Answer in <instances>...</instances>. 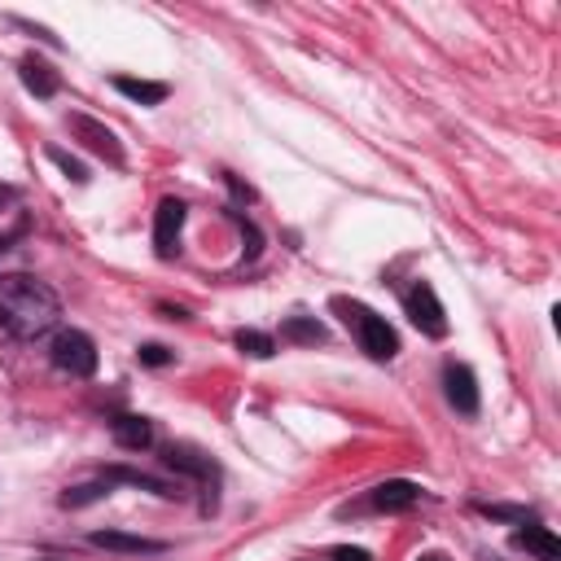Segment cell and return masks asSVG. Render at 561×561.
Returning <instances> with one entry per match:
<instances>
[{
    "label": "cell",
    "mask_w": 561,
    "mask_h": 561,
    "mask_svg": "<svg viewBox=\"0 0 561 561\" xmlns=\"http://www.w3.org/2000/svg\"><path fill=\"white\" fill-rule=\"evenodd\" d=\"M57 316H61V302L44 280H35L26 272L0 276V329L9 337L35 342V337L57 329Z\"/></svg>",
    "instance_id": "1"
},
{
    "label": "cell",
    "mask_w": 561,
    "mask_h": 561,
    "mask_svg": "<svg viewBox=\"0 0 561 561\" xmlns=\"http://www.w3.org/2000/svg\"><path fill=\"white\" fill-rule=\"evenodd\" d=\"M337 307H346V302H337ZM346 324L355 329L359 346H364L373 359H394L399 337H394V329L386 324V316H377V311H368V307L351 302V307H346Z\"/></svg>",
    "instance_id": "2"
},
{
    "label": "cell",
    "mask_w": 561,
    "mask_h": 561,
    "mask_svg": "<svg viewBox=\"0 0 561 561\" xmlns=\"http://www.w3.org/2000/svg\"><path fill=\"white\" fill-rule=\"evenodd\" d=\"M48 355H53V364H57L61 373H70V377H92V373H96V346H92V337L79 333V329H57Z\"/></svg>",
    "instance_id": "3"
},
{
    "label": "cell",
    "mask_w": 561,
    "mask_h": 561,
    "mask_svg": "<svg viewBox=\"0 0 561 561\" xmlns=\"http://www.w3.org/2000/svg\"><path fill=\"white\" fill-rule=\"evenodd\" d=\"M403 307H408V316H412V324H416L421 333H430V337H443V333H447V316H443V302H438V294H434L425 280H416V285L408 289Z\"/></svg>",
    "instance_id": "4"
},
{
    "label": "cell",
    "mask_w": 561,
    "mask_h": 561,
    "mask_svg": "<svg viewBox=\"0 0 561 561\" xmlns=\"http://www.w3.org/2000/svg\"><path fill=\"white\" fill-rule=\"evenodd\" d=\"M180 228H184V202H180V197H162V202H158V215H153V250H158L162 259L175 254Z\"/></svg>",
    "instance_id": "5"
},
{
    "label": "cell",
    "mask_w": 561,
    "mask_h": 561,
    "mask_svg": "<svg viewBox=\"0 0 561 561\" xmlns=\"http://www.w3.org/2000/svg\"><path fill=\"white\" fill-rule=\"evenodd\" d=\"M443 386H447V403L456 412H465V416L478 412V381H473V373L465 364H447L443 368Z\"/></svg>",
    "instance_id": "6"
},
{
    "label": "cell",
    "mask_w": 561,
    "mask_h": 561,
    "mask_svg": "<svg viewBox=\"0 0 561 561\" xmlns=\"http://www.w3.org/2000/svg\"><path fill=\"white\" fill-rule=\"evenodd\" d=\"M114 443L118 447H127V451H145L149 443H153V425L145 421V416H131V412H123V416H114Z\"/></svg>",
    "instance_id": "7"
},
{
    "label": "cell",
    "mask_w": 561,
    "mask_h": 561,
    "mask_svg": "<svg viewBox=\"0 0 561 561\" xmlns=\"http://www.w3.org/2000/svg\"><path fill=\"white\" fill-rule=\"evenodd\" d=\"M70 127L88 140V149L105 153L110 162H123V149H118V140H114V131H110V127H101V123H92V118H83V114H75V118H70Z\"/></svg>",
    "instance_id": "8"
},
{
    "label": "cell",
    "mask_w": 561,
    "mask_h": 561,
    "mask_svg": "<svg viewBox=\"0 0 561 561\" xmlns=\"http://www.w3.org/2000/svg\"><path fill=\"white\" fill-rule=\"evenodd\" d=\"M513 543L526 548V552H535L539 561H561V539L548 526H526V530L513 535Z\"/></svg>",
    "instance_id": "9"
},
{
    "label": "cell",
    "mask_w": 561,
    "mask_h": 561,
    "mask_svg": "<svg viewBox=\"0 0 561 561\" xmlns=\"http://www.w3.org/2000/svg\"><path fill=\"white\" fill-rule=\"evenodd\" d=\"M416 486L412 482H403V478H394V482H381L377 491H373V508H381V513H399V508H408V504H416Z\"/></svg>",
    "instance_id": "10"
},
{
    "label": "cell",
    "mask_w": 561,
    "mask_h": 561,
    "mask_svg": "<svg viewBox=\"0 0 561 561\" xmlns=\"http://www.w3.org/2000/svg\"><path fill=\"white\" fill-rule=\"evenodd\" d=\"M92 543L96 548H114V552H162L158 539H140V535H123V530H96Z\"/></svg>",
    "instance_id": "11"
},
{
    "label": "cell",
    "mask_w": 561,
    "mask_h": 561,
    "mask_svg": "<svg viewBox=\"0 0 561 561\" xmlns=\"http://www.w3.org/2000/svg\"><path fill=\"white\" fill-rule=\"evenodd\" d=\"M22 83H26L35 96H53V92H57V75H53L39 57H22Z\"/></svg>",
    "instance_id": "12"
},
{
    "label": "cell",
    "mask_w": 561,
    "mask_h": 561,
    "mask_svg": "<svg viewBox=\"0 0 561 561\" xmlns=\"http://www.w3.org/2000/svg\"><path fill=\"white\" fill-rule=\"evenodd\" d=\"M114 88H118L123 96L140 101V105H158V101H167V83H145V79H127V75H118Z\"/></svg>",
    "instance_id": "13"
},
{
    "label": "cell",
    "mask_w": 561,
    "mask_h": 561,
    "mask_svg": "<svg viewBox=\"0 0 561 561\" xmlns=\"http://www.w3.org/2000/svg\"><path fill=\"white\" fill-rule=\"evenodd\" d=\"M167 465H171V469H184V473H193V478H202V482L215 478V465H210L206 456L188 451V447H171V451H167Z\"/></svg>",
    "instance_id": "14"
},
{
    "label": "cell",
    "mask_w": 561,
    "mask_h": 561,
    "mask_svg": "<svg viewBox=\"0 0 561 561\" xmlns=\"http://www.w3.org/2000/svg\"><path fill=\"white\" fill-rule=\"evenodd\" d=\"M237 346H241L245 355H254V359H267V355L276 351V342H272L267 333H259V329H241V333H237Z\"/></svg>",
    "instance_id": "15"
},
{
    "label": "cell",
    "mask_w": 561,
    "mask_h": 561,
    "mask_svg": "<svg viewBox=\"0 0 561 561\" xmlns=\"http://www.w3.org/2000/svg\"><path fill=\"white\" fill-rule=\"evenodd\" d=\"M280 337H289V342H320V337H324V329H320L316 320H302V316H294V320H285Z\"/></svg>",
    "instance_id": "16"
},
{
    "label": "cell",
    "mask_w": 561,
    "mask_h": 561,
    "mask_svg": "<svg viewBox=\"0 0 561 561\" xmlns=\"http://www.w3.org/2000/svg\"><path fill=\"white\" fill-rule=\"evenodd\" d=\"M486 517H508V522H526V508H504V504H482Z\"/></svg>",
    "instance_id": "17"
},
{
    "label": "cell",
    "mask_w": 561,
    "mask_h": 561,
    "mask_svg": "<svg viewBox=\"0 0 561 561\" xmlns=\"http://www.w3.org/2000/svg\"><path fill=\"white\" fill-rule=\"evenodd\" d=\"M140 359H145V364H153V368H158V364H167V359H171V355H167V346H153V342H149V346H140Z\"/></svg>",
    "instance_id": "18"
},
{
    "label": "cell",
    "mask_w": 561,
    "mask_h": 561,
    "mask_svg": "<svg viewBox=\"0 0 561 561\" xmlns=\"http://www.w3.org/2000/svg\"><path fill=\"white\" fill-rule=\"evenodd\" d=\"M333 561H373L364 548H333Z\"/></svg>",
    "instance_id": "19"
},
{
    "label": "cell",
    "mask_w": 561,
    "mask_h": 561,
    "mask_svg": "<svg viewBox=\"0 0 561 561\" xmlns=\"http://www.w3.org/2000/svg\"><path fill=\"white\" fill-rule=\"evenodd\" d=\"M416 561H447V557H438V552H425V557H416Z\"/></svg>",
    "instance_id": "20"
},
{
    "label": "cell",
    "mask_w": 561,
    "mask_h": 561,
    "mask_svg": "<svg viewBox=\"0 0 561 561\" xmlns=\"http://www.w3.org/2000/svg\"><path fill=\"white\" fill-rule=\"evenodd\" d=\"M486 561H495V557H486Z\"/></svg>",
    "instance_id": "21"
}]
</instances>
